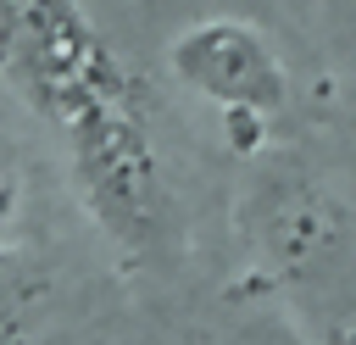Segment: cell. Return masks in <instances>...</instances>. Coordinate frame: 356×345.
<instances>
[{"label": "cell", "instance_id": "obj_6", "mask_svg": "<svg viewBox=\"0 0 356 345\" xmlns=\"http://www.w3.org/2000/svg\"><path fill=\"white\" fill-rule=\"evenodd\" d=\"M22 206H28V178H22L17 156L0 150V250H11V234L22 223Z\"/></svg>", "mask_w": 356, "mask_h": 345}, {"label": "cell", "instance_id": "obj_2", "mask_svg": "<svg viewBox=\"0 0 356 345\" xmlns=\"http://www.w3.org/2000/svg\"><path fill=\"white\" fill-rule=\"evenodd\" d=\"M0 78L56 128L100 100H128L134 78L83 0H0Z\"/></svg>", "mask_w": 356, "mask_h": 345}, {"label": "cell", "instance_id": "obj_4", "mask_svg": "<svg viewBox=\"0 0 356 345\" xmlns=\"http://www.w3.org/2000/svg\"><path fill=\"white\" fill-rule=\"evenodd\" d=\"M44 300H50L44 278L22 256L0 250V345H39Z\"/></svg>", "mask_w": 356, "mask_h": 345}, {"label": "cell", "instance_id": "obj_5", "mask_svg": "<svg viewBox=\"0 0 356 345\" xmlns=\"http://www.w3.org/2000/svg\"><path fill=\"white\" fill-rule=\"evenodd\" d=\"M222 345H312V339L295 328V317H289L284 306H273V300H250V306L234 312Z\"/></svg>", "mask_w": 356, "mask_h": 345}, {"label": "cell", "instance_id": "obj_1", "mask_svg": "<svg viewBox=\"0 0 356 345\" xmlns=\"http://www.w3.org/2000/svg\"><path fill=\"white\" fill-rule=\"evenodd\" d=\"M61 134L78 200L95 217L100 239L122 256V267H161L178 245V200L167 189L139 95L100 100L78 111Z\"/></svg>", "mask_w": 356, "mask_h": 345}, {"label": "cell", "instance_id": "obj_3", "mask_svg": "<svg viewBox=\"0 0 356 345\" xmlns=\"http://www.w3.org/2000/svg\"><path fill=\"white\" fill-rule=\"evenodd\" d=\"M167 61H172V78L189 95H200L206 106H217L222 122H234V128H256V122L278 117L284 100H289L284 56L245 17H200V22H189L172 39Z\"/></svg>", "mask_w": 356, "mask_h": 345}]
</instances>
